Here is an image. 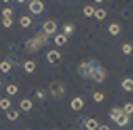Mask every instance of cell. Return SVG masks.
<instances>
[{"instance_id": "1", "label": "cell", "mask_w": 133, "mask_h": 130, "mask_svg": "<svg viewBox=\"0 0 133 130\" xmlns=\"http://www.w3.org/2000/svg\"><path fill=\"white\" fill-rule=\"evenodd\" d=\"M100 68V64L99 63H96V61H83L80 66H78V75L80 77H83V79H91L92 80V77H94V74L97 72V69Z\"/></svg>"}, {"instance_id": "2", "label": "cell", "mask_w": 133, "mask_h": 130, "mask_svg": "<svg viewBox=\"0 0 133 130\" xmlns=\"http://www.w3.org/2000/svg\"><path fill=\"white\" fill-rule=\"evenodd\" d=\"M49 93L53 99H63L64 94H66V88H64V83L59 82V80H53L50 85H49Z\"/></svg>"}, {"instance_id": "3", "label": "cell", "mask_w": 133, "mask_h": 130, "mask_svg": "<svg viewBox=\"0 0 133 130\" xmlns=\"http://www.w3.org/2000/svg\"><path fill=\"white\" fill-rule=\"evenodd\" d=\"M28 10L33 14H41L44 11V3L41 2V0H31V2L28 3Z\"/></svg>"}, {"instance_id": "4", "label": "cell", "mask_w": 133, "mask_h": 130, "mask_svg": "<svg viewBox=\"0 0 133 130\" xmlns=\"http://www.w3.org/2000/svg\"><path fill=\"white\" fill-rule=\"evenodd\" d=\"M56 31V22L55 21H52V19H49V21H45L44 22V25H42V33L44 35H53Z\"/></svg>"}, {"instance_id": "5", "label": "cell", "mask_w": 133, "mask_h": 130, "mask_svg": "<svg viewBox=\"0 0 133 130\" xmlns=\"http://www.w3.org/2000/svg\"><path fill=\"white\" fill-rule=\"evenodd\" d=\"M39 47H41V44H39V41H38L36 38H30V39L25 42V49H27L28 52H36Z\"/></svg>"}, {"instance_id": "6", "label": "cell", "mask_w": 133, "mask_h": 130, "mask_svg": "<svg viewBox=\"0 0 133 130\" xmlns=\"http://www.w3.org/2000/svg\"><path fill=\"white\" fill-rule=\"evenodd\" d=\"M47 61H49L50 64L59 63V61H61V53H59L58 50H50V52L47 53Z\"/></svg>"}, {"instance_id": "7", "label": "cell", "mask_w": 133, "mask_h": 130, "mask_svg": "<svg viewBox=\"0 0 133 130\" xmlns=\"http://www.w3.org/2000/svg\"><path fill=\"white\" fill-rule=\"evenodd\" d=\"M83 107H85V100H83L82 97H75V99H72V102H71V108H72L74 111H80Z\"/></svg>"}, {"instance_id": "8", "label": "cell", "mask_w": 133, "mask_h": 130, "mask_svg": "<svg viewBox=\"0 0 133 130\" xmlns=\"http://www.w3.org/2000/svg\"><path fill=\"white\" fill-rule=\"evenodd\" d=\"M105 77H107V71L100 66L99 69H97V72L94 74V77H92V80L94 82H97V83H102L103 80H105Z\"/></svg>"}, {"instance_id": "9", "label": "cell", "mask_w": 133, "mask_h": 130, "mask_svg": "<svg viewBox=\"0 0 133 130\" xmlns=\"http://www.w3.org/2000/svg\"><path fill=\"white\" fill-rule=\"evenodd\" d=\"M122 89L127 93H131L133 91V79H124L122 80Z\"/></svg>"}, {"instance_id": "10", "label": "cell", "mask_w": 133, "mask_h": 130, "mask_svg": "<svg viewBox=\"0 0 133 130\" xmlns=\"http://www.w3.org/2000/svg\"><path fill=\"white\" fill-rule=\"evenodd\" d=\"M24 69H25V72H28V74L35 72V69H36V63H35L33 60L25 61V63H24Z\"/></svg>"}, {"instance_id": "11", "label": "cell", "mask_w": 133, "mask_h": 130, "mask_svg": "<svg viewBox=\"0 0 133 130\" xmlns=\"http://www.w3.org/2000/svg\"><path fill=\"white\" fill-rule=\"evenodd\" d=\"M74 31H75V27L72 24H64L63 25V35L64 36H71V35H74Z\"/></svg>"}, {"instance_id": "12", "label": "cell", "mask_w": 133, "mask_h": 130, "mask_svg": "<svg viewBox=\"0 0 133 130\" xmlns=\"http://www.w3.org/2000/svg\"><path fill=\"white\" fill-rule=\"evenodd\" d=\"M33 108V102L30 100V99H24L22 102H21V110L22 111H30Z\"/></svg>"}, {"instance_id": "13", "label": "cell", "mask_w": 133, "mask_h": 130, "mask_svg": "<svg viewBox=\"0 0 133 130\" xmlns=\"http://www.w3.org/2000/svg\"><path fill=\"white\" fill-rule=\"evenodd\" d=\"M108 31H110V35H113V36H117L119 33H121V25L119 24H111L110 27H108Z\"/></svg>"}, {"instance_id": "14", "label": "cell", "mask_w": 133, "mask_h": 130, "mask_svg": "<svg viewBox=\"0 0 133 130\" xmlns=\"http://www.w3.org/2000/svg\"><path fill=\"white\" fill-rule=\"evenodd\" d=\"M121 114H124V111H122V108H119V107H114L113 110H111V113H110V118L116 122V119L121 116Z\"/></svg>"}, {"instance_id": "15", "label": "cell", "mask_w": 133, "mask_h": 130, "mask_svg": "<svg viewBox=\"0 0 133 130\" xmlns=\"http://www.w3.org/2000/svg\"><path fill=\"white\" fill-rule=\"evenodd\" d=\"M85 125H86L88 130H97L99 128V124H97L96 119H86L85 121Z\"/></svg>"}, {"instance_id": "16", "label": "cell", "mask_w": 133, "mask_h": 130, "mask_svg": "<svg viewBox=\"0 0 133 130\" xmlns=\"http://www.w3.org/2000/svg\"><path fill=\"white\" fill-rule=\"evenodd\" d=\"M130 122V119H128V116L127 114H121L117 119H116V124L119 125V127H124V125H127Z\"/></svg>"}, {"instance_id": "17", "label": "cell", "mask_w": 133, "mask_h": 130, "mask_svg": "<svg viewBox=\"0 0 133 130\" xmlns=\"http://www.w3.org/2000/svg\"><path fill=\"white\" fill-rule=\"evenodd\" d=\"M53 41H55L56 46H64L66 42H68V36H64V35H56Z\"/></svg>"}, {"instance_id": "18", "label": "cell", "mask_w": 133, "mask_h": 130, "mask_svg": "<svg viewBox=\"0 0 133 130\" xmlns=\"http://www.w3.org/2000/svg\"><path fill=\"white\" fill-rule=\"evenodd\" d=\"M0 71H2V72H10L11 71V61H2V63H0Z\"/></svg>"}, {"instance_id": "19", "label": "cell", "mask_w": 133, "mask_h": 130, "mask_svg": "<svg viewBox=\"0 0 133 130\" xmlns=\"http://www.w3.org/2000/svg\"><path fill=\"white\" fill-rule=\"evenodd\" d=\"M19 22H21V27H22V28H28V27L31 25V19H30L28 16H22Z\"/></svg>"}, {"instance_id": "20", "label": "cell", "mask_w": 133, "mask_h": 130, "mask_svg": "<svg viewBox=\"0 0 133 130\" xmlns=\"http://www.w3.org/2000/svg\"><path fill=\"white\" fill-rule=\"evenodd\" d=\"M0 108L5 110V111L11 110V102H10V99H0Z\"/></svg>"}, {"instance_id": "21", "label": "cell", "mask_w": 133, "mask_h": 130, "mask_svg": "<svg viewBox=\"0 0 133 130\" xmlns=\"http://www.w3.org/2000/svg\"><path fill=\"white\" fill-rule=\"evenodd\" d=\"M94 13H96V10H94V6H91V5L83 8V14H85V17H92Z\"/></svg>"}, {"instance_id": "22", "label": "cell", "mask_w": 133, "mask_h": 130, "mask_svg": "<svg viewBox=\"0 0 133 130\" xmlns=\"http://www.w3.org/2000/svg\"><path fill=\"white\" fill-rule=\"evenodd\" d=\"M6 118H8V121H16V119L19 118V111H16V110H8V111H6Z\"/></svg>"}, {"instance_id": "23", "label": "cell", "mask_w": 133, "mask_h": 130, "mask_svg": "<svg viewBox=\"0 0 133 130\" xmlns=\"http://www.w3.org/2000/svg\"><path fill=\"white\" fill-rule=\"evenodd\" d=\"M122 111H124V114H127V116H130V114H133V103H131V102H127V103L124 105V108H122Z\"/></svg>"}, {"instance_id": "24", "label": "cell", "mask_w": 133, "mask_h": 130, "mask_svg": "<svg viewBox=\"0 0 133 130\" xmlns=\"http://www.w3.org/2000/svg\"><path fill=\"white\" fill-rule=\"evenodd\" d=\"M94 17H97V21H103L105 17H107V11L105 10H96V13H94Z\"/></svg>"}, {"instance_id": "25", "label": "cell", "mask_w": 133, "mask_h": 130, "mask_svg": "<svg viewBox=\"0 0 133 130\" xmlns=\"http://www.w3.org/2000/svg\"><path fill=\"white\" fill-rule=\"evenodd\" d=\"M131 52H133V46H131L130 42H124V44H122V53L130 55Z\"/></svg>"}, {"instance_id": "26", "label": "cell", "mask_w": 133, "mask_h": 130, "mask_svg": "<svg viewBox=\"0 0 133 130\" xmlns=\"http://www.w3.org/2000/svg\"><path fill=\"white\" fill-rule=\"evenodd\" d=\"M35 38L39 41V44H41V46H45V44H49V41H47V35H44V33H39V35H36Z\"/></svg>"}, {"instance_id": "27", "label": "cell", "mask_w": 133, "mask_h": 130, "mask_svg": "<svg viewBox=\"0 0 133 130\" xmlns=\"http://www.w3.org/2000/svg\"><path fill=\"white\" fill-rule=\"evenodd\" d=\"M17 91H19V89H17V86H16V85H8V86H6V93H8L10 96L17 94Z\"/></svg>"}, {"instance_id": "28", "label": "cell", "mask_w": 133, "mask_h": 130, "mask_svg": "<svg viewBox=\"0 0 133 130\" xmlns=\"http://www.w3.org/2000/svg\"><path fill=\"white\" fill-rule=\"evenodd\" d=\"M92 99H94L96 102H102V100L105 99V96H103V93H100V91H96V93H94V96H92Z\"/></svg>"}, {"instance_id": "29", "label": "cell", "mask_w": 133, "mask_h": 130, "mask_svg": "<svg viewBox=\"0 0 133 130\" xmlns=\"http://www.w3.org/2000/svg\"><path fill=\"white\" fill-rule=\"evenodd\" d=\"M2 24H3V27H5V28H10V27L13 25V17H3Z\"/></svg>"}, {"instance_id": "30", "label": "cell", "mask_w": 133, "mask_h": 130, "mask_svg": "<svg viewBox=\"0 0 133 130\" xmlns=\"http://www.w3.org/2000/svg\"><path fill=\"white\" fill-rule=\"evenodd\" d=\"M11 14H13V10L11 8H5L3 10V17H11Z\"/></svg>"}, {"instance_id": "31", "label": "cell", "mask_w": 133, "mask_h": 130, "mask_svg": "<svg viewBox=\"0 0 133 130\" xmlns=\"http://www.w3.org/2000/svg\"><path fill=\"white\" fill-rule=\"evenodd\" d=\"M36 96H38V99H44V89H38Z\"/></svg>"}, {"instance_id": "32", "label": "cell", "mask_w": 133, "mask_h": 130, "mask_svg": "<svg viewBox=\"0 0 133 130\" xmlns=\"http://www.w3.org/2000/svg\"><path fill=\"white\" fill-rule=\"evenodd\" d=\"M97 130H110V127H108V125H99Z\"/></svg>"}, {"instance_id": "33", "label": "cell", "mask_w": 133, "mask_h": 130, "mask_svg": "<svg viewBox=\"0 0 133 130\" xmlns=\"http://www.w3.org/2000/svg\"><path fill=\"white\" fill-rule=\"evenodd\" d=\"M0 86H2V80H0Z\"/></svg>"}]
</instances>
